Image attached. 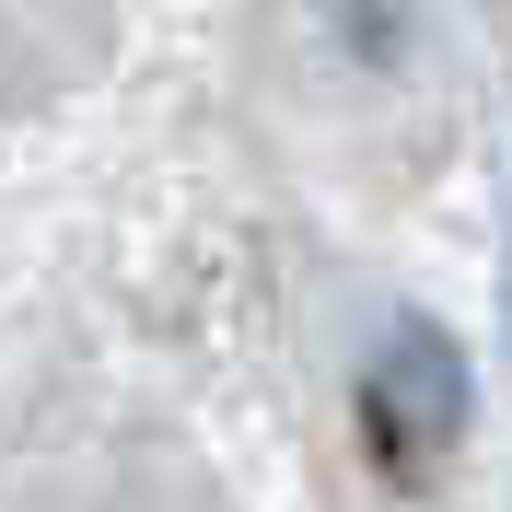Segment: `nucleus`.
Segmentation results:
<instances>
[]
</instances>
